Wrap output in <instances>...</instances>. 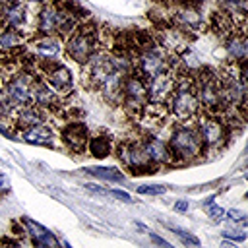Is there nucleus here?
<instances>
[{
    "mask_svg": "<svg viewBox=\"0 0 248 248\" xmlns=\"http://www.w3.org/2000/svg\"><path fill=\"white\" fill-rule=\"evenodd\" d=\"M167 107L170 108V112L174 114V118L178 122H190V120L198 118L202 107H200V101L196 95V85H194L192 76L176 74L174 89L170 93Z\"/></svg>",
    "mask_w": 248,
    "mask_h": 248,
    "instance_id": "obj_3",
    "label": "nucleus"
},
{
    "mask_svg": "<svg viewBox=\"0 0 248 248\" xmlns=\"http://www.w3.org/2000/svg\"><path fill=\"white\" fill-rule=\"evenodd\" d=\"M107 194H108V196H112V198H116V200H120V202H126V203H132V196H130L128 192H124V190H118V188H112V190H107Z\"/></svg>",
    "mask_w": 248,
    "mask_h": 248,
    "instance_id": "obj_25",
    "label": "nucleus"
},
{
    "mask_svg": "<svg viewBox=\"0 0 248 248\" xmlns=\"http://www.w3.org/2000/svg\"><path fill=\"white\" fill-rule=\"evenodd\" d=\"M167 190H169V186H165V184H141L136 188V192L141 196H161Z\"/></svg>",
    "mask_w": 248,
    "mask_h": 248,
    "instance_id": "obj_23",
    "label": "nucleus"
},
{
    "mask_svg": "<svg viewBox=\"0 0 248 248\" xmlns=\"http://www.w3.org/2000/svg\"><path fill=\"white\" fill-rule=\"evenodd\" d=\"M39 72V76H43V79L60 95L66 97L74 91V78L72 72L68 70V66H64L60 60H48V62H39L35 66Z\"/></svg>",
    "mask_w": 248,
    "mask_h": 248,
    "instance_id": "obj_8",
    "label": "nucleus"
},
{
    "mask_svg": "<svg viewBox=\"0 0 248 248\" xmlns=\"http://www.w3.org/2000/svg\"><path fill=\"white\" fill-rule=\"evenodd\" d=\"M10 190V178L0 170V192L4 194V192H8Z\"/></svg>",
    "mask_w": 248,
    "mask_h": 248,
    "instance_id": "obj_29",
    "label": "nucleus"
},
{
    "mask_svg": "<svg viewBox=\"0 0 248 248\" xmlns=\"http://www.w3.org/2000/svg\"><path fill=\"white\" fill-rule=\"evenodd\" d=\"M16 110H17V107L12 103V99L8 97V93L4 91V87H0V118L12 122Z\"/></svg>",
    "mask_w": 248,
    "mask_h": 248,
    "instance_id": "obj_22",
    "label": "nucleus"
},
{
    "mask_svg": "<svg viewBox=\"0 0 248 248\" xmlns=\"http://www.w3.org/2000/svg\"><path fill=\"white\" fill-rule=\"evenodd\" d=\"M101 46V31L93 21H79L76 31L64 41V52L74 62L85 66Z\"/></svg>",
    "mask_w": 248,
    "mask_h": 248,
    "instance_id": "obj_2",
    "label": "nucleus"
},
{
    "mask_svg": "<svg viewBox=\"0 0 248 248\" xmlns=\"http://www.w3.org/2000/svg\"><path fill=\"white\" fill-rule=\"evenodd\" d=\"M149 159L157 165V167H165V165H172V157H170V151H169V145L167 141H163L161 138L157 136H145L141 140Z\"/></svg>",
    "mask_w": 248,
    "mask_h": 248,
    "instance_id": "obj_18",
    "label": "nucleus"
},
{
    "mask_svg": "<svg viewBox=\"0 0 248 248\" xmlns=\"http://www.w3.org/2000/svg\"><path fill=\"white\" fill-rule=\"evenodd\" d=\"M85 188H87V190H91V192H95V194H107V190L99 188L97 184H85Z\"/></svg>",
    "mask_w": 248,
    "mask_h": 248,
    "instance_id": "obj_32",
    "label": "nucleus"
},
{
    "mask_svg": "<svg viewBox=\"0 0 248 248\" xmlns=\"http://www.w3.org/2000/svg\"><path fill=\"white\" fill-rule=\"evenodd\" d=\"M242 223H244V225H248V215H244V219H242Z\"/></svg>",
    "mask_w": 248,
    "mask_h": 248,
    "instance_id": "obj_33",
    "label": "nucleus"
},
{
    "mask_svg": "<svg viewBox=\"0 0 248 248\" xmlns=\"http://www.w3.org/2000/svg\"><path fill=\"white\" fill-rule=\"evenodd\" d=\"M207 215L213 219V221H221L223 219V215H225V209L223 207H219V205H207Z\"/></svg>",
    "mask_w": 248,
    "mask_h": 248,
    "instance_id": "obj_26",
    "label": "nucleus"
},
{
    "mask_svg": "<svg viewBox=\"0 0 248 248\" xmlns=\"http://www.w3.org/2000/svg\"><path fill=\"white\" fill-rule=\"evenodd\" d=\"M29 39L31 37H27L25 33L0 21V52H19L25 48Z\"/></svg>",
    "mask_w": 248,
    "mask_h": 248,
    "instance_id": "obj_17",
    "label": "nucleus"
},
{
    "mask_svg": "<svg viewBox=\"0 0 248 248\" xmlns=\"http://www.w3.org/2000/svg\"><path fill=\"white\" fill-rule=\"evenodd\" d=\"M120 103L122 107L126 108L128 114L132 116H143V110L149 103V93H147V83L145 79L136 72L132 70L124 81H122V87H120Z\"/></svg>",
    "mask_w": 248,
    "mask_h": 248,
    "instance_id": "obj_4",
    "label": "nucleus"
},
{
    "mask_svg": "<svg viewBox=\"0 0 248 248\" xmlns=\"http://www.w3.org/2000/svg\"><path fill=\"white\" fill-rule=\"evenodd\" d=\"M227 52L234 62L248 60V37L246 35H232L227 43Z\"/></svg>",
    "mask_w": 248,
    "mask_h": 248,
    "instance_id": "obj_20",
    "label": "nucleus"
},
{
    "mask_svg": "<svg viewBox=\"0 0 248 248\" xmlns=\"http://www.w3.org/2000/svg\"><path fill=\"white\" fill-rule=\"evenodd\" d=\"M246 200H248V192H246Z\"/></svg>",
    "mask_w": 248,
    "mask_h": 248,
    "instance_id": "obj_34",
    "label": "nucleus"
},
{
    "mask_svg": "<svg viewBox=\"0 0 248 248\" xmlns=\"http://www.w3.org/2000/svg\"><path fill=\"white\" fill-rule=\"evenodd\" d=\"M229 215H231V219H234V221H242V219H244V213L238 211V209H231Z\"/></svg>",
    "mask_w": 248,
    "mask_h": 248,
    "instance_id": "obj_30",
    "label": "nucleus"
},
{
    "mask_svg": "<svg viewBox=\"0 0 248 248\" xmlns=\"http://www.w3.org/2000/svg\"><path fill=\"white\" fill-rule=\"evenodd\" d=\"M196 126L200 130V138H202V145L203 151L209 149H217L227 141V124L223 122L221 116H217V112H203L198 114L196 118Z\"/></svg>",
    "mask_w": 248,
    "mask_h": 248,
    "instance_id": "obj_7",
    "label": "nucleus"
},
{
    "mask_svg": "<svg viewBox=\"0 0 248 248\" xmlns=\"http://www.w3.org/2000/svg\"><path fill=\"white\" fill-rule=\"evenodd\" d=\"M37 74L27 72L23 68L12 72L6 79H4V91L8 93V97L12 99V103L19 108L25 105L33 103V83H35Z\"/></svg>",
    "mask_w": 248,
    "mask_h": 248,
    "instance_id": "obj_6",
    "label": "nucleus"
},
{
    "mask_svg": "<svg viewBox=\"0 0 248 248\" xmlns=\"http://www.w3.org/2000/svg\"><path fill=\"white\" fill-rule=\"evenodd\" d=\"M116 155L122 161V165L134 174H153L157 172V165L149 159L141 140H124L116 145Z\"/></svg>",
    "mask_w": 248,
    "mask_h": 248,
    "instance_id": "obj_5",
    "label": "nucleus"
},
{
    "mask_svg": "<svg viewBox=\"0 0 248 248\" xmlns=\"http://www.w3.org/2000/svg\"><path fill=\"white\" fill-rule=\"evenodd\" d=\"M83 170L87 174H91L95 178H101V180H107V182H122L124 180V174L114 167H87Z\"/></svg>",
    "mask_w": 248,
    "mask_h": 248,
    "instance_id": "obj_21",
    "label": "nucleus"
},
{
    "mask_svg": "<svg viewBox=\"0 0 248 248\" xmlns=\"http://www.w3.org/2000/svg\"><path fill=\"white\" fill-rule=\"evenodd\" d=\"M149 236H151V240H153L155 244H159V246H169V242H167L165 238H161V236H157V234H153V232H149Z\"/></svg>",
    "mask_w": 248,
    "mask_h": 248,
    "instance_id": "obj_31",
    "label": "nucleus"
},
{
    "mask_svg": "<svg viewBox=\"0 0 248 248\" xmlns=\"http://www.w3.org/2000/svg\"><path fill=\"white\" fill-rule=\"evenodd\" d=\"M174 81H176V72L172 68L159 72L155 76H151L145 83H147V93H149V101L151 103H159V105H167L170 99V93L174 89Z\"/></svg>",
    "mask_w": 248,
    "mask_h": 248,
    "instance_id": "obj_11",
    "label": "nucleus"
},
{
    "mask_svg": "<svg viewBox=\"0 0 248 248\" xmlns=\"http://www.w3.org/2000/svg\"><path fill=\"white\" fill-rule=\"evenodd\" d=\"M27 52L33 56L35 66L39 62L58 60L64 52V39L58 35H33L27 41Z\"/></svg>",
    "mask_w": 248,
    "mask_h": 248,
    "instance_id": "obj_10",
    "label": "nucleus"
},
{
    "mask_svg": "<svg viewBox=\"0 0 248 248\" xmlns=\"http://www.w3.org/2000/svg\"><path fill=\"white\" fill-rule=\"evenodd\" d=\"M223 236H225V238H232V240H236V242H242V240L246 238V234H244V232H240V231H232V232L223 231Z\"/></svg>",
    "mask_w": 248,
    "mask_h": 248,
    "instance_id": "obj_27",
    "label": "nucleus"
},
{
    "mask_svg": "<svg viewBox=\"0 0 248 248\" xmlns=\"http://www.w3.org/2000/svg\"><path fill=\"white\" fill-rule=\"evenodd\" d=\"M60 140L62 143L74 151V153H79L87 147V140H89V130L83 122L79 120H74V122H68L62 126L60 130Z\"/></svg>",
    "mask_w": 248,
    "mask_h": 248,
    "instance_id": "obj_12",
    "label": "nucleus"
},
{
    "mask_svg": "<svg viewBox=\"0 0 248 248\" xmlns=\"http://www.w3.org/2000/svg\"><path fill=\"white\" fill-rule=\"evenodd\" d=\"M188 207H190V205H188L186 200H176V202H174V211H176V213H186Z\"/></svg>",
    "mask_w": 248,
    "mask_h": 248,
    "instance_id": "obj_28",
    "label": "nucleus"
},
{
    "mask_svg": "<svg viewBox=\"0 0 248 248\" xmlns=\"http://www.w3.org/2000/svg\"><path fill=\"white\" fill-rule=\"evenodd\" d=\"M87 151L95 159H105L114 151V140L108 132H99L95 136H89L87 140Z\"/></svg>",
    "mask_w": 248,
    "mask_h": 248,
    "instance_id": "obj_19",
    "label": "nucleus"
},
{
    "mask_svg": "<svg viewBox=\"0 0 248 248\" xmlns=\"http://www.w3.org/2000/svg\"><path fill=\"white\" fill-rule=\"evenodd\" d=\"M29 6L25 0H6L2 10V23L33 37L35 33V16H29Z\"/></svg>",
    "mask_w": 248,
    "mask_h": 248,
    "instance_id": "obj_9",
    "label": "nucleus"
},
{
    "mask_svg": "<svg viewBox=\"0 0 248 248\" xmlns=\"http://www.w3.org/2000/svg\"><path fill=\"white\" fill-rule=\"evenodd\" d=\"M167 145H169L172 163H192L203 153L200 130L194 124V120L174 124L167 140Z\"/></svg>",
    "mask_w": 248,
    "mask_h": 248,
    "instance_id": "obj_1",
    "label": "nucleus"
},
{
    "mask_svg": "<svg viewBox=\"0 0 248 248\" xmlns=\"http://www.w3.org/2000/svg\"><path fill=\"white\" fill-rule=\"evenodd\" d=\"M33 103L37 107L45 108L46 112H52V110H60L62 108V97L39 74H37L35 83H33Z\"/></svg>",
    "mask_w": 248,
    "mask_h": 248,
    "instance_id": "obj_13",
    "label": "nucleus"
},
{
    "mask_svg": "<svg viewBox=\"0 0 248 248\" xmlns=\"http://www.w3.org/2000/svg\"><path fill=\"white\" fill-rule=\"evenodd\" d=\"M170 229L174 231V234H176L184 244H192V246H198V244H200V238L194 236V234H190L188 231H182V229H176V227H170Z\"/></svg>",
    "mask_w": 248,
    "mask_h": 248,
    "instance_id": "obj_24",
    "label": "nucleus"
},
{
    "mask_svg": "<svg viewBox=\"0 0 248 248\" xmlns=\"http://www.w3.org/2000/svg\"><path fill=\"white\" fill-rule=\"evenodd\" d=\"M17 138L23 140L25 143H31V145H46V147H52L54 145V140H56V132H54L52 124L48 120H45V122L35 124L31 128L19 130L17 132Z\"/></svg>",
    "mask_w": 248,
    "mask_h": 248,
    "instance_id": "obj_14",
    "label": "nucleus"
},
{
    "mask_svg": "<svg viewBox=\"0 0 248 248\" xmlns=\"http://www.w3.org/2000/svg\"><path fill=\"white\" fill-rule=\"evenodd\" d=\"M46 116H48V112H46L45 108H41V107H37L35 103H31V105L19 107V108L16 110V114H14V118H12V124H14L16 132H19V130H25V128H31V126H35V124L45 122Z\"/></svg>",
    "mask_w": 248,
    "mask_h": 248,
    "instance_id": "obj_15",
    "label": "nucleus"
},
{
    "mask_svg": "<svg viewBox=\"0 0 248 248\" xmlns=\"http://www.w3.org/2000/svg\"><path fill=\"white\" fill-rule=\"evenodd\" d=\"M23 227H25V234L31 238V242L35 246H45V248H58L60 242L58 238L54 236V232H50L46 227H43L41 223L29 219V217H23L21 219Z\"/></svg>",
    "mask_w": 248,
    "mask_h": 248,
    "instance_id": "obj_16",
    "label": "nucleus"
}]
</instances>
